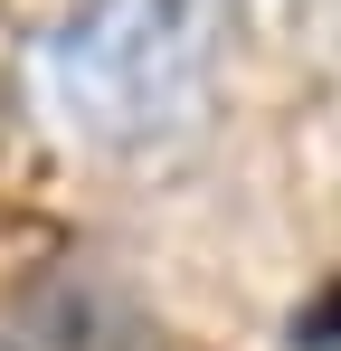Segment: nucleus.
<instances>
[{
  "mask_svg": "<svg viewBox=\"0 0 341 351\" xmlns=\"http://www.w3.org/2000/svg\"><path fill=\"white\" fill-rule=\"evenodd\" d=\"M209 48L218 0H86L48 38V66L95 143H162L199 105Z\"/></svg>",
  "mask_w": 341,
  "mask_h": 351,
  "instance_id": "nucleus-1",
  "label": "nucleus"
},
{
  "mask_svg": "<svg viewBox=\"0 0 341 351\" xmlns=\"http://www.w3.org/2000/svg\"><path fill=\"white\" fill-rule=\"evenodd\" d=\"M29 332H38V351H162V332H152L123 294H114V285H86V276L38 285Z\"/></svg>",
  "mask_w": 341,
  "mask_h": 351,
  "instance_id": "nucleus-2",
  "label": "nucleus"
}]
</instances>
